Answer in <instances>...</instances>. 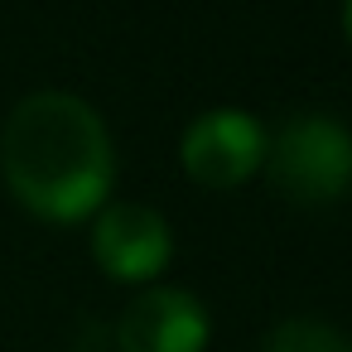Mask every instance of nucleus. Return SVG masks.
Wrapping results in <instances>:
<instances>
[{"label":"nucleus","mask_w":352,"mask_h":352,"mask_svg":"<svg viewBox=\"0 0 352 352\" xmlns=\"http://www.w3.org/2000/svg\"><path fill=\"white\" fill-rule=\"evenodd\" d=\"M265 179L289 203H338L352 184V131L328 111H299L265 135Z\"/></svg>","instance_id":"nucleus-2"},{"label":"nucleus","mask_w":352,"mask_h":352,"mask_svg":"<svg viewBox=\"0 0 352 352\" xmlns=\"http://www.w3.org/2000/svg\"><path fill=\"white\" fill-rule=\"evenodd\" d=\"M261 352H352L347 333L323 318H285L270 328Z\"/></svg>","instance_id":"nucleus-6"},{"label":"nucleus","mask_w":352,"mask_h":352,"mask_svg":"<svg viewBox=\"0 0 352 352\" xmlns=\"http://www.w3.org/2000/svg\"><path fill=\"white\" fill-rule=\"evenodd\" d=\"M265 126L251 116V111H236V107H212L203 116L188 121L184 140H179V160H184V174L198 184V188H212V193H227V188H241L251 174H261L265 164Z\"/></svg>","instance_id":"nucleus-3"},{"label":"nucleus","mask_w":352,"mask_h":352,"mask_svg":"<svg viewBox=\"0 0 352 352\" xmlns=\"http://www.w3.org/2000/svg\"><path fill=\"white\" fill-rule=\"evenodd\" d=\"M0 179L25 212L73 227L102 212L116 179V145L92 102L30 92L0 131Z\"/></svg>","instance_id":"nucleus-1"},{"label":"nucleus","mask_w":352,"mask_h":352,"mask_svg":"<svg viewBox=\"0 0 352 352\" xmlns=\"http://www.w3.org/2000/svg\"><path fill=\"white\" fill-rule=\"evenodd\" d=\"M174 256V232L150 203H111L92 222V261L121 285H150Z\"/></svg>","instance_id":"nucleus-4"},{"label":"nucleus","mask_w":352,"mask_h":352,"mask_svg":"<svg viewBox=\"0 0 352 352\" xmlns=\"http://www.w3.org/2000/svg\"><path fill=\"white\" fill-rule=\"evenodd\" d=\"M342 39H347V49H352V0H342Z\"/></svg>","instance_id":"nucleus-7"},{"label":"nucleus","mask_w":352,"mask_h":352,"mask_svg":"<svg viewBox=\"0 0 352 352\" xmlns=\"http://www.w3.org/2000/svg\"><path fill=\"white\" fill-rule=\"evenodd\" d=\"M212 338V318L198 294L179 285H150L135 294L116 323L121 352H203Z\"/></svg>","instance_id":"nucleus-5"}]
</instances>
